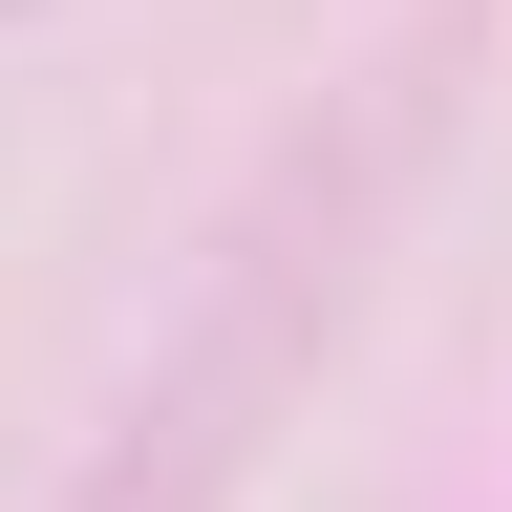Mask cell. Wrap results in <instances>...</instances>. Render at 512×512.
<instances>
[{
    "label": "cell",
    "instance_id": "cell-1",
    "mask_svg": "<svg viewBox=\"0 0 512 512\" xmlns=\"http://www.w3.org/2000/svg\"><path fill=\"white\" fill-rule=\"evenodd\" d=\"M427 128H448V43L363 64L342 107H299L278 171L214 214L171 342L128 363V406L86 427V470H64L43 512H235L256 448H278V406L342 363V320H363V278H384V214H406V171H427Z\"/></svg>",
    "mask_w": 512,
    "mask_h": 512
},
{
    "label": "cell",
    "instance_id": "cell-2",
    "mask_svg": "<svg viewBox=\"0 0 512 512\" xmlns=\"http://www.w3.org/2000/svg\"><path fill=\"white\" fill-rule=\"evenodd\" d=\"M0 22H43V0H0Z\"/></svg>",
    "mask_w": 512,
    "mask_h": 512
}]
</instances>
